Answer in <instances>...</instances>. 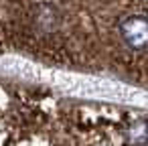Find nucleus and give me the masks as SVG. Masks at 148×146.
Here are the masks:
<instances>
[{
    "label": "nucleus",
    "mask_w": 148,
    "mask_h": 146,
    "mask_svg": "<svg viewBox=\"0 0 148 146\" xmlns=\"http://www.w3.org/2000/svg\"><path fill=\"white\" fill-rule=\"evenodd\" d=\"M118 37L132 53L148 51V19L144 14H126L118 23Z\"/></svg>",
    "instance_id": "f257e3e1"
}]
</instances>
